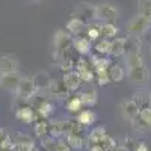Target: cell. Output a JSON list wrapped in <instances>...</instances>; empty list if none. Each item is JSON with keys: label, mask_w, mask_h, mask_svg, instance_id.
Listing matches in <instances>:
<instances>
[{"label": "cell", "mask_w": 151, "mask_h": 151, "mask_svg": "<svg viewBox=\"0 0 151 151\" xmlns=\"http://www.w3.org/2000/svg\"><path fill=\"white\" fill-rule=\"evenodd\" d=\"M80 100H82V104L86 107H94L97 104V92L94 89H85L80 94Z\"/></svg>", "instance_id": "2e32d148"}, {"label": "cell", "mask_w": 151, "mask_h": 151, "mask_svg": "<svg viewBox=\"0 0 151 151\" xmlns=\"http://www.w3.org/2000/svg\"><path fill=\"white\" fill-rule=\"evenodd\" d=\"M0 77H2V74H0Z\"/></svg>", "instance_id": "d590c367"}, {"label": "cell", "mask_w": 151, "mask_h": 151, "mask_svg": "<svg viewBox=\"0 0 151 151\" xmlns=\"http://www.w3.org/2000/svg\"><path fill=\"white\" fill-rule=\"evenodd\" d=\"M119 17V11L115 5H112L109 2L98 3L95 6V18L101 20L103 23H112Z\"/></svg>", "instance_id": "7a4b0ae2"}, {"label": "cell", "mask_w": 151, "mask_h": 151, "mask_svg": "<svg viewBox=\"0 0 151 151\" xmlns=\"http://www.w3.org/2000/svg\"><path fill=\"white\" fill-rule=\"evenodd\" d=\"M95 74H97V80H98V85H107L110 82L109 79V74H107V68H98V70H94Z\"/></svg>", "instance_id": "83f0119b"}, {"label": "cell", "mask_w": 151, "mask_h": 151, "mask_svg": "<svg viewBox=\"0 0 151 151\" xmlns=\"http://www.w3.org/2000/svg\"><path fill=\"white\" fill-rule=\"evenodd\" d=\"M98 30H100V40H107V41H112L113 38L116 36V33H118L116 26H113L112 23H103V24H100Z\"/></svg>", "instance_id": "7c38bea8"}, {"label": "cell", "mask_w": 151, "mask_h": 151, "mask_svg": "<svg viewBox=\"0 0 151 151\" xmlns=\"http://www.w3.org/2000/svg\"><path fill=\"white\" fill-rule=\"evenodd\" d=\"M82 106H83V104H82L80 97H73L70 101H68V104H67V107H68L70 112H80Z\"/></svg>", "instance_id": "f546056e"}, {"label": "cell", "mask_w": 151, "mask_h": 151, "mask_svg": "<svg viewBox=\"0 0 151 151\" xmlns=\"http://www.w3.org/2000/svg\"><path fill=\"white\" fill-rule=\"evenodd\" d=\"M95 121V113L92 110H80L77 115V122L82 125H91Z\"/></svg>", "instance_id": "ffe728a7"}, {"label": "cell", "mask_w": 151, "mask_h": 151, "mask_svg": "<svg viewBox=\"0 0 151 151\" xmlns=\"http://www.w3.org/2000/svg\"><path fill=\"white\" fill-rule=\"evenodd\" d=\"M56 151H70V145L64 141H59L56 144Z\"/></svg>", "instance_id": "836d02e7"}, {"label": "cell", "mask_w": 151, "mask_h": 151, "mask_svg": "<svg viewBox=\"0 0 151 151\" xmlns=\"http://www.w3.org/2000/svg\"><path fill=\"white\" fill-rule=\"evenodd\" d=\"M132 125H133V129L136 130V132H141V133H144V132H147V130H150V127L147 124H144L139 118H136L134 121H132Z\"/></svg>", "instance_id": "d6a6232c"}, {"label": "cell", "mask_w": 151, "mask_h": 151, "mask_svg": "<svg viewBox=\"0 0 151 151\" xmlns=\"http://www.w3.org/2000/svg\"><path fill=\"white\" fill-rule=\"evenodd\" d=\"M38 110H40V113L42 115V118H48V116L55 112V106H53L52 103H50L48 100H42V103L40 104Z\"/></svg>", "instance_id": "484cf974"}, {"label": "cell", "mask_w": 151, "mask_h": 151, "mask_svg": "<svg viewBox=\"0 0 151 151\" xmlns=\"http://www.w3.org/2000/svg\"><path fill=\"white\" fill-rule=\"evenodd\" d=\"M20 80H21V77L17 73H14V74H2V77H0V85H2L5 89H8V91L17 92Z\"/></svg>", "instance_id": "52a82bcc"}, {"label": "cell", "mask_w": 151, "mask_h": 151, "mask_svg": "<svg viewBox=\"0 0 151 151\" xmlns=\"http://www.w3.org/2000/svg\"><path fill=\"white\" fill-rule=\"evenodd\" d=\"M150 95H151V94H150Z\"/></svg>", "instance_id": "8d00e7d4"}, {"label": "cell", "mask_w": 151, "mask_h": 151, "mask_svg": "<svg viewBox=\"0 0 151 151\" xmlns=\"http://www.w3.org/2000/svg\"><path fill=\"white\" fill-rule=\"evenodd\" d=\"M67 144L70 145V148H82L83 139H82L80 133H74V132L67 133Z\"/></svg>", "instance_id": "7402d4cb"}, {"label": "cell", "mask_w": 151, "mask_h": 151, "mask_svg": "<svg viewBox=\"0 0 151 151\" xmlns=\"http://www.w3.org/2000/svg\"><path fill=\"white\" fill-rule=\"evenodd\" d=\"M42 148L45 150V151H56V141H55V137L53 136H45V137H42Z\"/></svg>", "instance_id": "f1b7e54d"}, {"label": "cell", "mask_w": 151, "mask_h": 151, "mask_svg": "<svg viewBox=\"0 0 151 151\" xmlns=\"http://www.w3.org/2000/svg\"><path fill=\"white\" fill-rule=\"evenodd\" d=\"M137 118L151 129V106H147V107L141 109L139 110V116H137Z\"/></svg>", "instance_id": "4316f807"}, {"label": "cell", "mask_w": 151, "mask_h": 151, "mask_svg": "<svg viewBox=\"0 0 151 151\" xmlns=\"http://www.w3.org/2000/svg\"><path fill=\"white\" fill-rule=\"evenodd\" d=\"M137 11L141 15L151 18V0H137Z\"/></svg>", "instance_id": "d4e9b609"}, {"label": "cell", "mask_w": 151, "mask_h": 151, "mask_svg": "<svg viewBox=\"0 0 151 151\" xmlns=\"http://www.w3.org/2000/svg\"><path fill=\"white\" fill-rule=\"evenodd\" d=\"M150 29H151V18L144 17L141 14L134 15L127 24V32L134 36H141V35L147 33Z\"/></svg>", "instance_id": "6da1fadb"}, {"label": "cell", "mask_w": 151, "mask_h": 151, "mask_svg": "<svg viewBox=\"0 0 151 151\" xmlns=\"http://www.w3.org/2000/svg\"><path fill=\"white\" fill-rule=\"evenodd\" d=\"M18 59L14 56H0V74H14L18 71Z\"/></svg>", "instance_id": "5b68a950"}, {"label": "cell", "mask_w": 151, "mask_h": 151, "mask_svg": "<svg viewBox=\"0 0 151 151\" xmlns=\"http://www.w3.org/2000/svg\"><path fill=\"white\" fill-rule=\"evenodd\" d=\"M132 100L137 104V107H139V109H144V107H147V106H151V95L148 97V95H145L144 92H136V94L132 97Z\"/></svg>", "instance_id": "44dd1931"}, {"label": "cell", "mask_w": 151, "mask_h": 151, "mask_svg": "<svg viewBox=\"0 0 151 151\" xmlns=\"http://www.w3.org/2000/svg\"><path fill=\"white\" fill-rule=\"evenodd\" d=\"M139 107H137V104L133 101L132 98L129 100H124L122 104H121V113H122V118L129 119L130 122L134 121L137 116H139Z\"/></svg>", "instance_id": "277c9868"}, {"label": "cell", "mask_w": 151, "mask_h": 151, "mask_svg": "<svg viewBox=\"0 0 151 151\" xmlns=\"http://www.w3.org/2000/svg\"><path fill=\"white\" fill-rule=\"evenodd\" d=\"M32 79H33V83H35V86L38 88V89H41V88H48L50 83H52V77L48 76L47 71L36 73Z\"/></svg>", "instance_id": "5bb4252c"}, {"label": "cell", "mask_w": 151, "mask_h": 151, "mask_svg": "<svg viewBox=\"0 0 151 151\" xmlns=\"http://www.w3.org/2000/svg\"><path fill=\"white\" fill-rule=\"evenodd\" d=\"M48 89H50V92H52L53 95H56V97H65L70 92L68 88L65 86V83L62 82V80H52V83H50V86H48Z\"/></svg>", "instance_id": "9a60e30c"}, {"label": "cell", "mask_w": 151, "mask_h": 151, "mask_svg": "<svg viewBox=\"0 0 151 151\" xmlns=\"http://www.w3.org/2000/svg\"><path fill=\"white\" fill-rule=\"evenodd\" d=\"M85 29V23L82 20H79L77 17H73L68 23H67V32L70 35H79L82 30Z\"/></svg>", "instance_id": "ac0fdd59"}, {"label": "cell", "mask_w": 151, "mask_h": 151, "mask_svg": "<svg viewBox=\"0 0 151 151\" xmlns=\"http://www.w3.org/2000/svg\"><path fill=\"white\" fill-rule=\"evenodd\" d=\"M144 65V58L141 53H133L127 55V67L129 68H137Z\"/></svg>", "instance_id": "603a6c76"}, {"label": "cell", "mask_w": 151, "mask_h": 151, "mask_svg": "<svg viewBox=\"0 0 151 151\" xmlns=\"http://www.w3.org/2000/svg\"><path fill=\"white\" fill-rule=\"evenodd\" d=\"M94 48H95L97 55H101V56L109 55V52H110V41H107V40H98L95 42Z\"/></svg>", "instance_id": "cb8c5ba5"}, {"label": "cell", "mask_w": 151, "mask_h": 151, "mask_svg": "<svg viewBox=\"0 0 151 151\" xmlns=\"http://www.w3.org/2000/svg\"><path fill=\"white\" fill-rule=\"evenodd\" d=\"M62 82L65 83V86L68 88V91H77L79 86H80V83H82L79 74L76 73V71H68V73H65Z\"/></svg>", "instance_id": "8fae6325"}, {"label": "cell", "mask_w": 151, "mask_h": 151, "mask_svg": "<svg viewBox=\"0 0 151 151\" xmlns=\"http://www.w3.org/2000/svg\"><path fill=\"white\" fill-rule=\"evenodd\" d=\"M36 91H38V88L35 86L33 79H30V77H21L20 85H18V88H17V94H18L20 97L30 98V97H33V95L36 94Z\"/></svg>", "instance_id": "3957f363"}, {"label": "cell", "mask_w": 151, "mask_h": 151, "mask_svg": "<svg viewBox=\"0 0 151 151\" xmlns=\"http://www.w3.org/2000/svg\"><path fill=\"white\" fill-rule=\"evenodd\" d=\"M127 76H129L130 82H133L136 85H142L148 80V70H147L145 65L137 67V68H129Z\"/></svg>", "instance_id": "8992f818"}, {"label": "cell", "mask_w": 151, "mask_h": 151, "mask_svg": "<svg viewBox=\"0 0 151 151\" xmlns=\"http://www.w3.org/2000/svg\"><path fill=\"white\" fill-rule=\"evenodd\" d=\"M110 56H122L125 55V38H113L110 41Z\"/></svg>", "instance_id": "4fadbf2b"}, {"label": "cell", "mask_w": 151, "mask_h": 151, "mask_svg": "<svg viewBox=\"0 0 151 151\" xmlns=\"http://www.w3.org/2000/svg\"><path fill=\"white\" fill-rule=\"evenodd\" d=\"M107 74H109L110 82H121V80L124 79V76H125V71H124V68H122L121 65H118V64L113 65V64H112V65L107 68Z\"/></svg>", "instance_id": "e0dca14e"}, {"label": "cell", "mask_w": 151, "mask_h": 151, "mask_svg": "<svg viewBox=\"0 0 151 151\" xmlns=\"http://www.w3.org/2000/svg\"><path fill=\"white\" fill-rule=\"evenodd\" d=\"M73 48L77 52L79 55H88L91 52V41L86 36H77L73 40Z\"/></svg>", "instance_id": "30bf717a"}, {"label": "cell", "mask_w": 151, "mask_h": 151, "mask_svg": "<svg viewBox=\"0 0 151 151\" xmlns=\"http://www.w3.org/2000/svg\"><path fill=\"white\" fill-rule=\"evenodd\" d=\"M141 36L129 35L125 36V55H133V53H141Z\"/></svg>", "instance_id": "9c48e42d"}, {"label": "cell", "mask_w": 151, "mask_h": 151, "mask_svg": "<svg viewBox=\"0 0 151 151\" xmlns=\"http://www.w3.org/2000/svg\"><path fill=\"white\" fill-rule=\"evenodd\" d=\"M15 116H17V119H20L24 124H30V122H33V110L30 107H20L15 112Z\"/></svg>", "instance_id": "d6986e66"}, {"label": "cell", "mask_w": 151, "mask_h": 151, "mask_svg": "<svg viewBox=\"0 0 151 151\" xmlns=\"http://www.w3.org/2000/svg\"><path fill=\"white\" fill-rule=\"evenodd\" d=\"M35 133L40 136V137H45L48 136V124L40 121L38 124H35Z\"/></svg>", "instance_id": "4dcf8cb0"}, {"label": "cell", "mask_w": 151, "mask_h": 151, "mask_svg": "<svg viewBox=\"0 0 151 151\" xmlns=\"http://www.w3.org/2000/svg\"><path fill=\"white\" fill-rule=\"evenodd\" d=\"M150 52H151V44H150Z\"/></svg>", "instance_id": "e575fe53"}, {"label": "cell", "mask_w": 151, "mask_h": 151, "mask_svg": "<svg viewBox=\"0 0 151 151\" xmlns=\"http://www.w3.org/2000/svg\"><path fill=\"white\" fill-rule=\"evenodd\" d=\"M88 40H89L91 42L92 41H98L100 38V30H98V26H91L89 29H88Z\"/></svg>", "instance_id": "1f68e13d"}, {"label": "cell", "mask_w": 151, "mask_h": 151, "mask_svg": "<svg viewBox=\"0 0 151 151\" xmlns=\"http://www.w3.org/2000/svg\"><path fill=\"white\" fill-rule=\"evenodd\" d=\"M77 18L82 20L85 24L86 21L95 18V6L91 3H80L77 6Z\"/></svg>", "instance_id": "ba28073f"}]
</instances>
